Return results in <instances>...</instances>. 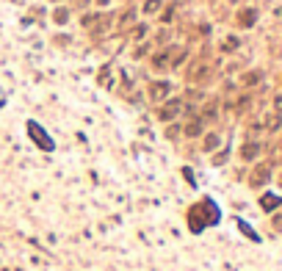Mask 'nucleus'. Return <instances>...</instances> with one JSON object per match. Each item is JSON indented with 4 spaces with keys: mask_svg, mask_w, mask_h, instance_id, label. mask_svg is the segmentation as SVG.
<instances>
[{
    "mask_svg": "<svg viewBox=\"0 0 282 271\" xmlns=\"http://www.w3.org/2000/svg\"><path fill=\"white\" fill-rule=\"evenodd\" d=\"M219 219H221L219 208H216V202H213V199H208V197L199 199V202H194L191 208H188V213H185L188 230H191L194 235H199V233H205L208 227L219 224Z\"/></svg>",
    "mask_w": 282,
    "mask_h": 271,
    "instance_id": "nucleus-1",
    "label": "nucleus"
},
{
    "mask_svg": "<svg viewBox=\"0 0 282 271\" xmlns=\"http://www.w3.org/2000/svg\"><path fill=\"white\" fill-rule=\"evenodd\" d=\"M183 111H185V100L183 97H169L155 108V116H158V122H163V125H172L174 119L183 116Z\"/></svg>",
    "mask_w": 282,
    "mask_h": 271,
    "instance_id": "nucleus-2",
    "label": "nucleus"
},
{
    "mask_svg": "<svg viewBox=\"0 0 282 271\" xmlns=\"http://www.w3.org/2000/svg\"><path fill=\"white\" fill-rule=\"evenodd\" d=\"M28 136H31V141L39 147V150H44V152H53V150H56V141L50 139V133H47L39 122H33V119L28 122Z\"/></svg>",
    "mask_w": 282,
    "mask_h": 271,
    "instance_id": "nucleus-3",
    "label": "nucleus"
},
{
    "mask_svg": "<svg viewBox=\"0 0 282 271\" xmlns=\"http://www.w3.org/2000/svg\"><path fill=\"white\" fill-rule=\"evenodd\" d=\"M210 78H213V67L208 61H197L188 69V83L191 86H205V83H210Z\"/></svg>",
    "mask_w": 282,
    "mask_h": 271,
    "instance_id": "nucleus-4",
    "label": "nucleus"
},
{
    "mask_svg": "<svg viewBox=\"0 0 282 271\" xmlns=\"http://www.w3.org/2000/svg\"><path fill=\"white\" fill-rule=\"evenodd\" d=\"M80 25L89 33H94V36H100V33H105L111 28V17L108 14H86L83 20H80Z\"/></svg>",
    "mask_w": 282,
    "mask_h": 271,
    "instance_id": "nucleus-5",
    "label": "nucleus"
},
{
    "mask_svg": "<svg viewBox=\"0 0 282 271\" xmlns=\"http://www.w3.org/2000/svg\"><path fill=\"white\" fill-rule=\"evenodd\" d=\"M147 97H150L152 105H161L163 100L172 97V83H169V80H152V83L147 86Z\"/></svg>",
    "mask_w": 282,
    "mask_h": 271,
    "instance_id": "nucleus-6",
    "label": "nucleus"
},
{
    "mask_svg": "<svg viewBox=\"0 0 282 271\" xmlns=\"http://www.w3.org/2000/svg\"><path fill=\"white\" fill-rule=\"evenodd\" d=\"M268 180H271V169H268L266 163H260V166H255V172L249 174V186H252V188H263Z\"/></svg>",
    "mask_w": 282,
    "mask_h": 271,
    "instance_id": "nucleus-7",
    "label": "nucleus"
},
{
    "mask_svg": "<svg viewBox=\"0 0 282 271\" xmlns=\"http://www.w3.org/2000/svg\"><path fill=\"white\" fill-rule=\"evenodd\" d=\"M183 133L188 136V139H199V136H202L205 133V119H202V116H191V119H188L185 122V125H183Z\"/></svg>",
    "mask_w": 282,
    "mask_h": 271,
    "instance_id": "nucleus-8",
    "label": "nucleus"
},
{
    "mask_svg": "<svg viewBox=\"0 0 282 271\" xmlns=\"http://www.w3.org/2000/svg\"><path fill=\"white\" fill-rule=\"evenodd\" d=\"M188 58V47H169V69L180 67Z\"/></svg>",
    "mask_w": 282,
    "mask_h": 271,
    "instance_id": "nucleus-9",
    "label": "nucleus"
},
{
    "mask_svg": "<svg viewBox=\"0 0 282 271\" xmlns=\"http://www.w3.org/2000/svg\"><path fill=\"white\" fill-rule=\"evenodd\" d=\"M150 67L155 69V72H163V69H169V50H158L155 56L150 58Z\"/></svg>",
    "mask_w": 282,
    "mask_h": 271,
    "instance_id": "nucleus-10",
    "label": "nucleus"
},
{
    "mask_svg": "<svg viewBox=\"0 0 282 271\" xmlns=\"http://www.w3.org/2000/svg\"><path fill=\"white\" fill-rule=\"evenodd\" d=\"M219 144H221V136L216 133V130L202 133V150L205 152H216V150H219Z\"/></svg>",
    "mask_w": 282,
    "mask_h": 271,
    "instance_id": "nucleus-11",
    "label": "nucleus"
},
{
    "mask_svg": "<svg viewBox=\"0 0 282 271\" xmlns=\"http://www.w3.org/2000/svg\"><path fill=\"white\" fill-rule=\"evenodd\" d=\"M279 205H282V199L274 197V194H263V197H260V208L266 210V213H274Z\"/></svg>",
    "mask_w": 282,
    "mask_h": 271,
    "instance_id": "nucleus-12",
    "label": "nucleus"
},
{
    "mask_svg": "<svg viewBox=\"0 0 282 271\" xmlns=\"http://www.w3.org/2000/svg\"><path fill=\"white\" fill-rule=\"evenodd\" d=\"M257 155H260V144H257V141H246V144L241 147V158H244V161H255Z\"/></svg>",
    "mask_w": 282,
    "mask_h": 271,
    "instance_id": "nucleus-13",
    "label": "nucleus"
},
{
    "mask_svg": "<svg viewBox=\"0 0 282 271\" xmlns=\"http://www.w3.org/2000/svg\"><path fill=\"white\" fill-rule=\"evenodd\" d=\"M260 80H263V72H260V69H255V72H246L244 78H241V83H244V86H257Z\"/></svg>",
    "mask_w": 282,
    "mask_h": 271,
    "instance_id": "nucleus-14",
    "label": "nucleus"
},
{
    "mask_svg": "<svg viewBox=\"0 0 282 271\" xmlns=\"http://www.w3.org/2000/svg\"><path fill=\"white\" fill-rule=\"evenodd\" d=\"M255 11H252V9H246V11H241V14H238V25H244V28H249L252 25V22H255Z\"/></svg>",
    "mask_w": 282,
    "mask_h": 271,
    "instance_id": "nucleus-15",
    "label": "nucleus"
},
{
    "mask_svg": "<svg viewBox=\"0 0 282 271\" xmlns=\"http://www.w3.org/2000/svg\"><path fill=\"white\" fill-rule=\"evenodd\" d=\"M53 20H56L58 25H64V22L69 20V11L67 9H56V11H53Z\"/></svg>",
    "mask_w": 282,
    "mask_h": 271,
    "instance_id": "nucleus-16",
    "label": "nucleus"
},
{
    "mask_svg": "<svg viewBox=\"0 0 282 271\" xmlns=\"http://www.w3.org/2000/svg\"><path fill=\"white\" fill-rule=\"evenodd\" d=\"M238 227L244 230V235H246V238H252V241H260V235H257L255 230H252L249 224H246V221H238Z\"/></svg>",
    "mask_w": 282,
    "mask_h": 271,
    "instance_id": "nucleus-17",
    "label": "nucleus"
},
{
    "mask_svg": "<svg viewBox=\"0 0 282 271\" xmlns=\"http://www.w3.org/2000/svg\"><path fill=\"white\" fill-rule=\"evenodd\" d=\"M161 6H163L161 0H147V3H144V14H155Z\"/></svg>",
    "mask_w": 282,
    "mask_h": 271,
    "instance_id": "nucleus-18",
    "label": "nucleus"
},
{
    "mask_svg": "<svg viewBox=\"0 0 282 271\" xmlns=\"http://www.w3.org/2000/svg\"><path fill=\"white\" fill-rule=\"evenodd\" d=\"M144 33H147V25H136V28H133V39H136V42H138V39H144Z\"/></svg>",
    "mask_w": 282,
    "mask_h": 271,
    "instance_id": "nucleus-19",
    "label": "nucleus"
},
{
    "mask_svg": "<svg viewBox=\"0 0 282 271\" xmlns=\"http://www.w3.org/2000/svg\"><path fill=\"white\" fill-rule=\"evenodd\" d=\"M166 136H169V139H177V136H180V125H169Z\"/></svg>",
    "mask_w": 282,
    "mask_h": 271,
    "instance_id": "nucleus-20",
    "label": "nucleus"
},
{
    "mask_svg": "<svg viewBox=\"0 0 282 271\" xmlns=\"http://www.w3.org/2000/svg\"><path fill=\"white\" fill-rule=\"evenodd\" d=\"M147 50H150V44H141L138 50L133 53V58H144V56H147Z\"/></svg>",
    "mask_w": 282,
    "mask_h": 271,
    "instance_id": "nucleus-21",
    "label": "nucleus"
},
{
    "mask_svg": "<svg viewBox=\"0 0 282 271\" xmlns=\"http://www.w3.org/2000/svg\"><path fill=\"white\" fill-rule=\"evenodd\" d=\"M235 47H238V39H227V42H224V50H235Z\"/></svg>",
    "mask_w": 282,
    "mask_h": 271,
    "instance_id": "nucleus-22",
    "label": "nucleus"
},
{
    "mask_svg": "<svg viewBox=\"0 0 282 271\" xmlns=\"http://www.w3.org/2000/svg\"><path fill=\"white\" fill-rule=\"evenodd\" d=\"M274 108L282 111V94H279V97H274Z\"/></svg>",
    "mask_w": 282,
    "mask_h": 271,
    "instance_id": "nucleus-23",
    "label": "nucleus"
},
{
    "mask_svg": "<svg viewBox=\"0 0 282 271\" xmlns=\"http://www.w3.org/2000/svg\"><path fill=\"white\" fill-rule=\"evenodd\" d=\"M279 186H282V177H279Z\"/></svg>",
    "mask_w": 282,
    "mask_h": 271,
    "instance_id": "nucleus-24",
    "label": "nucleus"
}]
</instances>
